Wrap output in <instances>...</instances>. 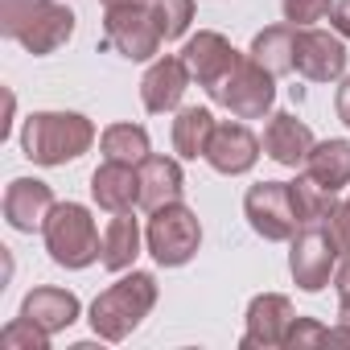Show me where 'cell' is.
I'll list each match as a JSON object with an SVG mask.
<instances>
[{
  "instance_id": "e0dca14e",
  "label": "cell",
  "mask_w": 350,
  "mask_h": 350,
  "mask_svg": "<svg viewBox=\"0 0 350 350\" xmlns=\"http://www.w3.org/2000/svg\"><path fill=\"white\" fill-rule=\"evenodd\" d=\"M91 198L111 215H124V211L140 206V173H136V165L103 161L91 173Z\"/></svg>"
},
{
  "instance_id": "d6a6232c",
  "label": "cell",
  "mask_w": 350,
  "mask_h": 350,
  "mask_svg": "<svg viewBox=\"0 0 350 350\" xmlns=\"http://www.w3.org/2000/svg\"><path fill=\"white\" fill-rule=\"evenodd\" d=\"M334 107H338V120L350 128V75L342 79V87H338V95H334Z\"/></svg>"
},
{
  "instance_id": "1f68e13d",
  "label": "cell",
  "mask_w": 350,
  "mask_h": 350,
  "mask_svg": "<svg viewBox=\"0 0 350 350\" xmlns=\"http://www.w3.org/2000/svg\"><path fill=\"white\" fill-rule=\"evenodd\" d=\"M334 33H342L350 42V0H334Z\"/></svg>"
},
{
  "instance_id": "cb8c5ba5",
  "label": "cell",
  "mask_w": 350,
  "mask_h": 350,
  "mask_svg": "<svg viewBox=\"0 0 350 350\" xmlns=\"http://www.w3.org/2000/svg\"><path fill=\"white\" fill-rule=\"evenodd\" d=\"M103 161H124V165H140L152 148H148V132L140 124H111L99 136Z\"/></svg>"
},
{
  "instance_id": "ffe728a7",
  "label": "cell",
  "mask_w": 350,
  "mask_h": 350,
  "mask_svg": "<svg viewBox=\"0 0 350 350\" xmlns=\"http://www.w3.org/2000/svg\"><path fill=\"white\" fill-rule=\"evenodd\" d=\"M305 173L317 186L342 194L350 186V140H317L305 157Z\"/></svg>"
},
{
  "instance_id": "30bf717a",
  "label": "cell",
  "mask_w": 350,
  "mask_h": 350,
  "mask_svg": "<svg viewBox=\"0 0 350 350\" xmlns=\"http://www.w3.org/2000/svg\"><path fill=\"white\" fill-rule=\"evenodd\" d=\"M293 70L305 75L309 83H334L346 75V38L305 25L297 29V50H293Z\"/></svg>"
},
{
  "instance_id": "d6986e66",
  "label": "cell",
  "mask_w": 350,
  "mask_h": 350,
  "mask_svg": "<svg viewBox=\"0 0 350 350\" xmlns=\"http://www.w3.org/2000/svg\"><path fill=\"white\" fill-rule=\"evenodd\" d=\"M79 313H83L79 297H75V293H66V288H54V284H42V288L25 293V301H21V317H25V321H33V325H42L50 338H54L58 329L75 325V321H79Z\"/></svg>"
},
{
  "instance_id": "5bb4252c",
  "label": "cell",
  "mask_w": 350,
  "mask_h": 350,
  "mask_svg": "<svg viewBox=\"0 0 350 350\" xmlns=\"http://www.w3.org/2000/svg\"><path fill=\"white\" fill-rule=\"evenodd\" d=\"M260 140L256 132L243 124V120H227V124H215V136L206 144V161L215 173H227V178H239V173H247L256 161H260Z\"/></svg>"
},
{
  "instance_id": "f546056e",
  "label": "cell",
  "mask_w": 350,
  "mask_h": 350,
  "mask_svg": "<svg viewBox=\"0 0 350 350\" xmlns=\"http://www.w3.org/2000/svg\"><path fill=\"white\" fill-rule=\"evenodd\" d=\"M334 293H338V321L350 325V260L334 272Z\"/></svg>"
},
{
  "instance_id": "44dd1931",
  "label": "cell",
  "mask_w": 350,
  "mask_h": 350,
  "mask_svg": "<svg viewBox=\"0 0 350 350\" xmlns=\"http://www.w3.org/2000/svg\"><path fill=\"white\" fill-rule=\"evenodd\" d=\"M136 256H140V227H136L132 211L111 215V223L103 227V256H99V264L107 272H128L136 264Z\"/></svg>"
},
{
  "instance_id": "484cf974",
  "label": "cell",
  "mask_w": 350,
  "mask_h": 350,
  "mask_svg": "<svg viewBox=\"0 0 350 350\" xmlns=\"http://www.w3.org/2000/svg\"><path fill=\"white\" fill-rule=\"evenodd\" d=\"M148 9L157 17V29L165 42H178L186 38L190 21H194V0H148Z\"/></svg>"
},
{
  "instance_id": "3957f363",
  "label": "cell",
  "mask_w": 350,
  "mask_h": 350,
  "mask_svg": "<svg viewBox=\"0 0 350 350\" xmlns=\"http://www.w3.org/2000/svg\"><path fill=\"white\" fill-rule=\"evenodd\" d=\"M157 276L152 272H128L116 284H107L91 301V329L103 342H124L157 305Z\"/></svg>"
},
{
  "instance_id": "277c9868",
  "label": "cell",
  "mask_w": 350,
  "mask_h": 350,
  "mask_svg": "<svg viewBox=\"0 0 350 350\" xmlns=\"http://www.w3.org/2000/svg\"><path fill=\"white\" fill-rule=\"evenodd\" d=\"M42 235H46V252L58 268L79 272V268H91L103 256V235H99L91 211L79 206V202H58L50 211Z\"/></svg>"
},
{
  "instance_id": "ba28073f",
  "label": "cell",
  "mask_w": 350,
  "mask_h": 350,
  "mask_svg": "<svg viewBox=\"0 0 350 350\" xmlns=\"http://www.w3.org/2000/svg\"><path fill=\"white\" fill-rule=\"evenodd\" d=\"M161 29L148 5H116L103 9V46H111L128 62H152L161 54Z\"/></svg>"
},
{
  "instance_id": "603a6c76",
  "label": "cell",
  "mask_w": 350,
  "mask_h": 350,
  "mask_svg": "<svg viewBox=\"0 0 350 350\" xmlns=\"http://www.w3.org/2000/svg\"><path fill=\"white\" fill-rule=\"evenodd\" d=\"M293 50H297V25H268V29H260L256 38H252V58L256 62H264L276 79L280 75H288L293 70Z\"/></svg>"
},
{
  "instance_id": "7c38bea8",
  "label": "cell",
  "mask_w": 350,
  "mask_h": 350,
  "mask_svg": "<svg viewBox=\"0 0 350 350\" xmlns=\"http://www.w3.org/2000/svg\"><path fill=\"white\" fill-rule=\"evenodd\" d=\"M190 83H194V75H190L182 54H161V58H152V66L140 79V99H144V107L152 116L178 111L186 91H190Z\"/></svg>"
},
{
  "instance_id": "8992f818",
  "label": "cell",
  "mask_w": 350,
  "mask_h": 350,
  "mask_svg": "<svg viewBox=\"0 0 350 350\" xmlns=\"http://www.w3.org/2000/svg\"><path fill=\"white\" fill-rule=\"evenodd\" d=\"M288 243H293V247H288V272H293L297 288L321 293V288L329 284V276L338 272V256H342V243H338L329 219L301 223Z\"/></svg>"
},
{
  "instance_id": "7402d4cb",
  "label": "cell",
  "mask_w": 350,
  "mask_h": 350,
  "mask_svg": "<svg viewBox=\"0 0 350 350\" xmlns=\"http://www.w3.org/2000/svg\"><path fill=\"white\" fill-rule=\"evenodd\" d=\"M215 124L219 120L211 116V107H178V120H173V152H178L182 161L206 157Z\"/></svg>"
},
{
  "instance_id": "836d02e7",
  "label": "cell",
  "mask_w": 350,
  "mask_h": 350,
  "mask_svg": "<svg viewBox=\"0 0 350 350\" xmlns=\"http://www.w3.org/2000/svg\"><path fill=\"white\" fill-rule=\"evenodd\" d=\"M103 9H116V5H148V0H99Z\"/></svg>"
},
{
  "instance_id": "4316f807",
  "label": "cell",
  "mask_w": 350,
  "mask_h": 350,
  "mask_svg": "<svg viewBox=\"0 0 350 350\" xmlns=\"http://www.w3.org/2000/svg\"><path fill=\"white\" fill-rule=\"evenodd\" d=\"M280 13L288 25L305 29V25H317L334 13V0H280Z\"/></svg>"
},
{
  "instance_id": "4fadbf2b",
  "label": "cell",
  "mask_w": 350,
  "mask_h": 350,
  "mask_svg": "<svg viewBox=\"0 0 350 350\" xmlns=\"http://www.w3.org/2000/svg\"><path fill=\"white\" fill-rule=\"evenodd\" d=\"M182 58H186V66H190L194 83L211 95V91L231 75V66L239 62V50H235L223 33H215V29H198V33L186 42Z\"/></svg>"
},
{
  "instance_id": "7a4b0ae2",
  "label": "cell",
  "mask_w": 350,
  "mask_h": 350,
  "mask_svg": "<svg viewBox=\"0 0 350 350\" xmlns=\"http://www.w3.org/2000/svg\"><path fill=\"white\" fill-rule=\"evenodd\" d=\"M95 144V124L79 111H33L21 128V148L33 165H66L79 161Z\"/></svg>"
},
{
  "instance_id": "5b68a950",
  "label": "cell",
  "mask_w": 350,
  "mask_h": 350,
  "mask_svg": "<svg viewBox=\"0 0 350 350\" xmlns=\"http://www.w3.org/2000/svg\"><path fill=\"white\" fill-rule=\"evenodd\" d=\"M144 243L161 268H182L202 247V223L186 202H169V206L152 211V219L144 227Z\"/></svg>"
},
{
  "instance_id": "9a60e30c",
  "label": "cell",
  "mask_w": 350,
  "mask_h": 350,
  "mask_svg": "<svg viewBox=\"0 0 350 350\" xmlns=\"http://www.w3.org/2000/svg\"><path fill=\"white\" fill-rule=\"evenodd\" d=\"M54 190L38 178H13L9 190H5V223L21 235H33L46 227L50 211H54Z\"/></svg>"
},
{
  "instance_id": "8fae6325",
  "label": "cell",
  "mask_w": 350,
  "mask_h": 350,
  "mask_svg": "<svg viewBox=\"0 0 350 350\" xmlns=\"http://www.w3.org/2000/svg\"><path fill=\"white\" fill-rule=\"evenodd\" d=\"M297 321V309L284 293H260L252 297L247 305V329L239 338L243 350H276V346H288V329Z\"/></svg>"
},
{
  "instance_id": "2e32d148",
  "label": "cell",
  "mask_w": 350,
  "mask_h": 350,
  "mask_svg": "<svg viewBox=\"0 0 350 350\" xmlns=\"http://www.w3.org/2000/svg\"><path fill=\"white\" fill-rule=\"evenodd\" d=\"M136 173H140V206H144L148 215L161 211V206H169V202H182L186 173H182V165L173 161V157L148 152V157L136 165Z\"/></svg>"
},
{
  "instance_id": "f1b7e54d",
  "label": "cell",
  "mask_w": 350,
  "mask_h": 350,
  "mask_svg": "<svg viewBox=\"0 0 350 350\" xmlns=\"http://www.w3.org/2000/svg\"><path fill=\"white\" fill-rule=\"evenodd\" d=\"M309 342H321L325 346V325H317L309 317H297L293 329H288V346H309Z\"/></svg>"
},
{
  "instance_id": "83f0119b",
  "label": "cell",
  "mask_w": 350,
  "mask_h": 350,
  "mask_svg": "<svg viewBox=\"0 0 350 350\" xmlns=\"http://www.w3.org/2000/svg\"><path fill=\"white\" fill-rule=\"evenodd\" d=\"M0 346H9V350H46L50 346V334L42 329V325H33V321H25V317H17L13 325H5V334H0Z\"/></svg>"
},
{
  "instance_id": "ac0fdd59",
  "label": "cell",
  "mask_w": 350,
  "mask_h": 350,
  "mask_svg": "<svg viewBox=\"0 0 350 350\" xmlns=\"http://www.w3.org/2000/svg\"><path fill=\"white\" fill-rule=\"evenodd\" d=\"M313 144H317V140H313L309 124H301L293 111H276V116H268V128H264V152H268L276 165H284V169L305 165V157H309Z\"/></svg>"
},
{
  "instance_id": "9c48e42d",
  "label": "cell",
  "mask_w": 350,
  "mask_h": 350,
  "mask_svg": "<svg viewBox=\"0 0 350 350\" xmlns=\"http://www.w3.org/2000/svg\"><path fill=\"white\" fill-rule=\"evenodd\" d=\"M243 215H247L252 231H256L260 239H268V243H284V239H293L297 227H301L288 182H256V186L243 194Z\"/></svg>"
},
{
  "instance_id": "d4e9b609",
  "label": "cell",
  "mask_w": 350,
  "mask_h": 350,
  "mask_svg": "<svg viewBox=\"0 0 350 350\" xmlns=\"http://www.w3.org/2000/svg\"><path fill=\"white\" fill-rule=\"evenodd\" d=\"M288 190H293V206H297L301 223H317V219H329L338 211V194L325 190V186H317L309 173H301L297 182H288Z\"/></svg>"
},
{
  "instance_id": "6da1fadb",
  "label": "cell",
  "mask_w": 350,
  "mask_h": 350,
  "mask_svg": "<svg viewBox=\"0 0 350 350\" xmlns=\"http://www.w3.org/2000/svg\"><path fill=\"white\" fill-rule=\"evenodd\" d=\"M0 33L42 58L75 38V9L62 0H0Z\"/></svg>"
},
{
  "instance_id": "52a82bcc",
  "label": "cell",
  "mask_w": 350,
  "mask_h": 350,
  "mask_svg": "<svg viewBox=\"0 0 350 350\" xmlns=\"http://www.w3.org/2000/svg\"><path fill=\"white\" fill-rule=\"evenodd\" d=\"M211 99L227 107L235 120H264L276 103V75L264 62H256L252 54H239L231 75L211 91Z\"/></svg>"
},
{
  "instance_id": "4dcf8cb0",
  "label": "cell",
  "mask_w": 350,
  "mask_h": 350,
  "mask_svg": "<svg viewBox=\"0 0 350 350\" xmlns=\"http://www.w3.org/2000/svg\"><path fill=\"white\" fill-rule=\"evenodd\" d=\"M329 227H334V235H338V243H342V256H350V194L338 202V211L329 215Z\"/></svg>"
}]
</instances>
